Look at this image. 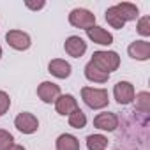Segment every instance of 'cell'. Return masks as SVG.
Returning a JSON list of instances; mask_svg holds the SVG:
<instances>
[{
    "instance_id": "1",
    "label": "cell",
    "mask_w": 150,
    "mask_h": 150,
    "mask_svg": "<svg viewBox=\"0 0 150 150\" xmlns=\"http://www.w3.org/2000/svg\"><path fill=\"white\" fill-rule=\"evenodd\" d=\"M81 99L92 110H103L110 103L108 90H104V88H94V87H83L81 88Z\"/></svg>"
},
{
    "instance_id": "2",
    "label": "cell",
    "mask_w": 150,
    "mask_h": 150,
    "mask_svg": "<svg viewBox=\"0 0 150 150\" xmlns=\"http://www.w3.org/2000/svg\"><path fill=\"white\" fill-rule=\"evenodd\" d=\"M90 62H92L94 65H97L101 71L111 74L113 71L118 69V65H120V57H118L117 51H94Z\"/></svg>"
},
{
    "instance_id": "3",
    "label": "cell",
    "mask_w": 150,
    "mask_h": 150,
    "mask_svg": "<svg viewBox=\"0 0 150 150\" xmlns=\"http://www.w3.org/2000/svg\"><path fill=\"white\" fill-rule=\"evenodd\" d=\"M69 23L76 28H90L96 25V14H92L88 9H72L69 14Z\"/></svg>"
},
{
    "instance_id": "4",
    "label": "cell",
    "mask_w": 150,
    "mask_h": 150,
    "mask_svg": "<svg viewBox=\"0 0 150 150\" xmlns=\"http://www.w3.org/2000/svg\"><path fill=\"white\" fill-rule=\"evenodd\" d=\"M6 41L11 48L18 50V51H23V50H28L32 41H30V35L23 30H9L6 34Z\"/></svg>"
},
{
    "instance_id": "5",
    "label": "cell",
    "mask_w": 150,
    "mask_h": 150,
    "mask_svg": "<svg viewBox=\"0 0 150 150\" xmlns=\"http://www.w3.org/2000/svg\"><path fill=\"white\" fill-rule=\"evenodd\" d=\"M14 125H16V129H18L20 132H23V134H34V132L39 129V120H37L32 113L23 111V113H20V115L16 117Z\"/></svg>"
},
{
    "instance_id": "6",
    "label": "cell",
    "mask_w": 150,
    "mask_h": 150,
    "mask_svg": "<svg viewBox=\"0 0 150 150\" xmlns=\"http://www.w3.org/2000/svg\"><path fill=\"white\" fill-rule=\"evenodd\" d=\"M113 96H115V99H117L118 104H122V106L131 104L134 101V87H132V83H129V81H118L115 85V88H113Z\"/></svg>"
},
{
    "instance_id": "7",
    "label": "cell",
    "mask_w": 150,
    "mask_h": 150,
    "mask_svg": "<svg viewBox=\"0 0 150 150\" xmlns=\"http://www.w3.org/2000/svg\"><path fill=\"white\" fill-rule=\"evenodd\" d=\"M37 96H39V99H41L42 103L51 104V103H55V101L58 99V96H60V87H58L57 83H53V81H42V83L37 87Z\"/></svg>"
},
{
    "instance_id": "8",
    "label": "cell",
    "mask_w": 150,
    "mask_h": 150,
    "mask_svg": "<svg viewBox=\"0 0 150 150\" xmlns=\"http://www.w3.org/2000/svg\"><path fill=\"white\" fill-rule=\"evenodd\" d=\"M94 127H97L99 131H115L118 127V117L115 113H110V111H104V113H99L96 118H94Z\"/></svg>"
},
{
    "instance_id": "9",
    "label": "cell",
    "mask_w": 150,
    "mask_h": 150,
    "mask_svg": "<svg viewBox=\"0 0 150 150\" xmlns=\"http://www.w3.org/2000/svg\"><path fill=\"white\" fill-rule=\"evenodd\" d=\"M64 48H65V53H67V55H71V57H74V58H80V57H83V53L87 51V42H85L80 35H71V37L65 41Z\"/></svg>"
},
{
    "instance_id": "10",
    "label": "cell",
    "mask_w": 150,
    "mask_h": 150,
    "mask_svg": "<svg viewBox=\"0 0 150 150\" xmlns=\"http://www.w3.org/2000/svg\"><path fill=\"white\" fill-rule=\"evenodd\" d=\"M87 35H88V39L94 41L96 44H101V46H110V44H113V35H111L108 30H104V28H101V27H97V25L87 28Z\"/></svg>"
},
{
    "instance_id": "11",
    "label": "cell",
    "mask_w": 150,
    "mask_h": 150,
    "mask_svg": "<svg viewBox=\"0 0 150 150\" xmlns=\"http://www.w3.org/2000/svg\"><path fill=\"white\" fill-rule=\"evenodd\" d=\"M55 108H57V113L60 115H71L74 110H78V101L71 94H64V96H58V99L55 101Z\"/></svg>"
},
{
    "instance_id": "12",
    "label": "cell",
    "mask_w": 150,
    "mask_h": 150,
    "mask_svg": "<svg viewBox=\"0 0 150 150\" xmlns=\"http://www.w3.org/2000/svg\"><path fill=\"white\" fill-rule=\"evenodd\" d=\"M127 53L134 60H148L150 58V42L148 41H134L127 48Z\"/></svg>"
},
{
    "instance_id": "13",
    "label": "cell",
    "mask_w": 150,
    "mask_h": 150,
    "mask_svg": "<svg viewBox=\"0 0 150 150\" xmlns=\"http://www.w3.org/2000/svg\"><path fill=\"white\" fill-rule=\"evenodd\" d=\"M48 71L53 74L55 78H58V80H65V78L71 76V64L65 62V60H62V58H55V60L50 62Z\"/></svg>"
},
{
    "instance_id": "14",
    "label": "cell",
    "mask_w": 150,
    "mask_h": 150,
    "mask_svg": "<svg viewBox=\"0 0 150 150\" xmlns=\"http://www.w3.org/2000/svg\"><path fill=\"white\" fill-rule=\"evenodd\" d=\"M85 76H87L88 81H94V83H106V81L110 80V74L104 72V71H101V69H99L97 65H94L92 62H88V64L85 65Z\"/></svg>"
},
{
    "instance_id": "15",
    "label": "cell",
    "mask_w": 150,
    "mask_h": 150,
    "mask_svg": "<svg viewBox=\"0 0 150 150\" xmlns=\"http://www.w3.org/2000/svg\"><path fill=\"white\" fill-rule=\"evenodd\" d=\"M57 150H80V141L72 134H60L57 138Z\"/></svg>"
},
{
    "instance_id": "16",
    "label": "cell",
    "mask_w": 150,
    "mask_h": 150,
    "mask_svg": "<svg viewBox=\"0 0 150 150\" xmlns=\"http://www.w3.org/2000/svg\"><path fill=\"white\" fill-rule=\"evenodd\" d=\"M120 13V16L124 18V21H132L138 18V7L134 4H129V2H122V4H117L115 6Z\"/></svg>"
},
{
    "instance_id": "17",
    "label": "cell",
    "mask_w": 150,
    "mask_h": 150,
    "mask_svg": "<svg viewBox=\"0 0 150 150\" xmlns=\"http://www.w3.org/2000/svg\"><path fill=\"white\" fill-rule=\"evenodd\" d=\"M134 113H148L150 111V94L148 92H139V94H134Z\"/></svg>"
},
{
    "instance_id": "18",
    "label": "cell",
    "mask_w": 150,
    "mask_h": 150,
    "mask_svg": "<svg viewBox=\"0 0 150 150\" xmlns=\"http://www.w3.org/2000/svg\"><path fill=\"white\" fill-rule=\"evenodd\" d=\"M108 146V138L103 134H90L87 136V148L88 150H104Z\"/></svg>"
},
{
    "instance_id": "19",
    "label": "cell",
    "mask_w": 150,
    "mask_h": 150,
    "mask_svg": "<svg viewBox=\"0 0 150 150\" xmlns=\"http://www.w3.org/2000/svg\"><path fill=\"white\" fill-rule=\"evenodd\" d=\"M106 21L113 27V28H124V25H125V21H124V18L120 16V13H118V9L113 6V7H108V11H106Z\"/></svg>"
},
{
    "instance_id": "20",
    "label": "cell",
    "mask_w": 150,
    "mask_h": 150,
    "mask_svg": "<svg viewBox=\"0 0 150 150\" xmlns=\"http://www.w3.org/2000/svg\"><path fill=\"white\" fill-rule=\"evenodd\" d=\"M69 125L74 127V129H83L87 125V115L78 108V110H74L71 115H69Z\"/></svg>"
},
{
    "instance_id": "21",
    "label": "cell",
    "mask_w": 150,
    "mask_h": 150,
    "mask_svg": "<svg viewBox=\"0 0 150 150\" xmlns=\"http://www.w3.org/2000/svg\"><path fill=\"white\" fill-rule=\"evenodd\" d=\"M14 145V138L11 132L0 129V150H11V146Z\"/></svg>"
},
{
    "instance_id": "22",
    "label": "cell",
    "mask_w": 150,
    "mask_h": 150,
    "mask_svg": "<svg viewBox=\"0 0 150 150\" xmlns=\"http://www.w3.org/2000/svg\"><path fill=\"white\" fill-rule=\"evenodd\" d=\"M138 34L143 35V37L150 35V16H143L138 21Z\"/></svg>"
},
{
    "instance_id": "23",
    "label": "cell",
    "mask_w": 150,
    "mask_h": 150,
    "mask_svg": "<svg viewBox=\"0 0 150 150\" xmlns=\"http://www.w3.org/2000/svg\"><path fill=\"white\" fill-rule=\"evenodd\" d=\"M9 106H11V99H9V96H7L4 90H0V117H2L4 113H7Z\"/></svg>"
},
{
    "instance_id": "24",
    "label": "cell",
    "mask_w": 150,
    "mask_h": 150,
    "mask_svg": "<svg viewBox=\"0 0 150 150\" xmlns=\"http://www.w3.org/2000/svg\"><path fill=\"white\" fill-rule=\"evenodd\" d=\"M27 7H28V9H42V7H44V2H42V0H41V2H37V4L27 2Z\"/></svg>"
},
{
    "instance_id": "25",
    "label": "cell",
    "mask_w": 150,
    "mask_h": 150,
    "mask_svg": "<svg viewBox=\"0 0 150 150\" xmlns=\"http://www.w3.org/2000/svg\"><path fill=\"white\" fill-rule=\"evenodd\" d=\"M11 150H27L25 146H21V145H13L11 146Z\"/></svg>"
},
{
    "instance_id": "26",
    "label": "cell",
    "mask_w": 150,
    "mask_h": 150,
    "mask_svg": "<svg viewBox=\"0 0 150 150\" xmlns=\"http://www.w3.org/2000/svg\"><path fill=\"white\" fill-rule=\"evenodd\" d=\"M0 57H2V48H0Z\"/></svg>"
}]
</instances>
